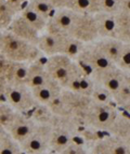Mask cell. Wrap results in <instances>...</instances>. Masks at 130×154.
Instances as JSON below:
<instances>
[{
	"label": "cell",
	"mask_w": 130,
	"mask_h": 154,
	"mask_svg": "<svg viewBox=\"0 0 130 154\" xmlns=\"http://www.w3.org/2000/svg\"><path fill=\"white\" fill-rule=\"evenodd\" d=\"M0 52L15 62H35L42 53L36 45L23 40L10 30H0Z\"/></svg>",
	"instance_id": "1"
},
{
	"label": "cell",
	"mask_w": 130,
	"mask_h": 154,
	"mask_svg": "<svg viewBox=\"0 0 130 154\" xmlns=\"http://www.w3.org/2000/svg\"><path fill=\"white\" fill-rule=\"evenodd\" d=\"M120 110L115 103H100L92 101L90 109L83 119V126L98 132H106L111 128Z\"/></svg>",
	"instance_id": "2"
},
{
	"label": "cell",
	"mask_w": 130,
	"mask_h": 154,
	"mask_svg": "<svg viewBox=\"0 0 130 154\" xmlns=\"http://www.w3.org/2000/svg\"><path fill=\"white\" fill-rule=\"evenodd\" d=\"M76 61L90 75L105 71L115 65L112 61L106 58V55L100 50L95 42L85 45L83 51L78 55Z\"/></svg>",
	"instance_id": "3"
},
{
	"label": "cell",
	"mask_w": 130,
	"mask_h": 154,
	"mask_svg": "<svg viewBox=\"0 0 130 154\" xmlns=\"http://www.w3.org/2000/svg\"><path fill=\"white\" fill-rule=\"evenodd\" d=\"M5 101L17 112H29L38 104L33 94V89L26 85H9L5 92Z\"/></svg>",
	"instance_id": "4"
},
{
	"label": "cell",
	"mask_w": 130,
	"mask_h": 154,
	"mask_svg": "<svg viewBox=\"0 0 130 154\" xmlns=\"http://www.w3.org/2000/svg\"><path fill=\"white\" fill-rule=\"evenodd\" d=\"M44 65L49 76L65 88L69 78L77 67V61L72 60L64 54H56L47 58Z\"/></svg>",
	"instance_id": "5"
},
{
	"label": "cell",
	"mask_w": 130,
	"mask_h": 154,
	"mask_svg": "<svg viewBox=\"0 0 130 154\" xmlns=\"http://www.w3.org/2000/svg\"><path fill=\"white\" fill-rule=\"evenodd\" d=\"M68 35L83 44H92L97 42L99 39V33L94 15L78 13Z\"/></svg>",
	"instance_id": "6"
},
{
	"label": "cell",
	"mask_w": 130,
	"mask_h": 154,
	"mask_svg": "<svg viewBox=\"0 0 130 154\" xmlns=\"http://www.w3.org/2000/svg\"><path fill=\"white\" fill-rule=\"evenodd\" d=\"M51 134H52V126L37 124L32 135L24 142L21 143L23 153H44L50 151Z\"/></svg>",
	"instance_id": "7"
},
{
	"label": "cell",
	"mask_w": 130,
	"mask_h": 154,
	"mask_svg": "<svg viewBox=\"0 0 130 154\" xmlns=\"http://www.w3.org/2000/svg\"><path fill=\"white\" fill-rule=\"evenodd\" d=\"M61 98L68 112L71 113V115L83 125V119H85L92 103L91 97L83 96L68 89H63Z\"/></svg>",
	"instance_id": "8"
},
{
	"label": "cell",
	"mask_w": 130,
	"mask_h": 154,
	"mask_svg": "<svg viewBox=\"0 0 130 154\" xmlns=\"http://www.w3.org/2000/svg\"><path fill=\"white\" fill-rule=\"evenodd\" d=\"M89 148L91 154H130L126 140L108 134L92 142Z\"/></svg>",
	"instance_id": "9"
},
{
	"label": "cell",
	"mask_w": 130,
	"mask_h": 154,
	"mask_svg": "<svg viewBox=\"0 0 130 154\" xmlns=\"http://www.w3.org/2000/svg\"><path fill=\"white\" fill-rule=\"evenodd\" d=\"M126 74H127L126 72L117 67L116 65H114L105 71L92 74L91 77L94 80V83L99 86H102L103 88L110 91L114 98V94L120 88Z\"/></svg>",
	"instance_id": "10"
},
{
	"label": "cell",
	"mask_w": 130,
	"mask_h": 154,
	"mask_svg": "<svg viewBox=\"0 0 130 154\" xmlns=\"http://www.w3.org/2000/svg\"><path fill=\"white\" fill-rule=\"evenodd\" d=\"M77 15V12L73 11L71 9L56 10L53 15L48 21V25L44 32L68 35L69 30L72 28Z\"/></svg>",
	"instance_id": "11"
},
{
	"label": "cell",
	"mask_w": 130,
	"mask_h": 154,
	"mask_svg": "<svg viewBox=\"0 0 130 154\" xmlns=\"http://www.w3.org/2000/svg\"><path fill=\"white\" fill-rule=\"evenodd\" d=\"M95 85L97 84L92 79L91 75L86 69H83L80 64L77 62V67L75 69L74 74L69 78L68 83L63 89H68V90L75 91L83 96L91 97Z\"/></svg>",
	"instance_id": "12"
},
{
	"label": "cell",
	"mask_w": 130,
	"mask_h": 154,
	"mask_svg": "<svg viewBox=\"0 0 130 154\" xmlns=\"http://www.w3.org/2000/svg\"><path fill=\"white\" fill-rule=\"evenodd\" d=\"M66 34H54L44 32L40 35L37 47L40 52L47 58L56 54H63L65 42H66Z\"/></svg>",
	"instance_id": "13"
},
{
	"label": "cell",
	"mask_w": 130,
	"mask_h": 154,
	"mask_svg": "<svg viewBox=\"0 0 130 154\" xmlns=\"http://www.w3.org/2000/svg\"><path fill=\"white\" fill-rule=\"evenodd\" d=\"M36 126L37 124L32 119L31 116H26L25 113L19 112L7 131L21 144L32 135V132L35 130Z\"/></svg>",
	"instance_id": "14"
},
{
	"label": "cell",
	"mask_w": 130,
	"mask_h": 154,
	"mask_svg": "<svg viewBox=\"0 0 130 154\" xmlns=\"http://www.w3.org/2000/svg\"><path fill=\"white\" fill-rule=\"evenodd\" d=\"M8 30H10L12 34L20 37L23 40H26L31 44L36 45V46L39 42L40 35L42 34L39 33L38 30L35 27H33L31 24H28L20 14H17V17L13 20V22L10 25Z\"/></svg>",
	"instance_id": "15"
},
{
	"label": "cell",
	"mask_w": 130,
	"mask_h": 154,
	"mask_svg": "<svg viewBox=\"0 0 130 154\" xmlns=\"http://www.w3.org/2000/svg\"><path fill=\"white\" fill-rule=\"evenodd\" d=\"M62 90H63V87L56 80L50 77L44 84L33 89V94L38 103L48 105L51 101L61 96Z\"/></svg>",
	"instance_id": "16"
},
{
	"label": "cell",
	"mask_w": 130,
	"mask_h": 154,
	"mask_svg": "<svg viewBox=\"0 0 130 154\" xmlns=\"http://www.w3.org/2000/svg\"><path fill=\"white\" fill-rule=\"evenodd\" d=\"M94 19L97 22L98 33L100 38H115L116 36V14L99 12L94 14Z\"/></svg>",
	"instance_id": "17"
},
{
	"label": "cell",
	"mask_w": 130,
	"mask_h": 154,
	"mask_svg": "<svg viewBox=\"0 0 130 154\" xmlns=\"http://www.w3.org/2000/svg\"><path fill=\"white\" fill-rule=\"evenodd\" d=\"M49 78V73L46 69L44 63H41L39 60H37L29 64L25 85L28 86L31 89H35L46 83Z\"/></svg>",
	"instance_id": "18"
},
{
	"label": "cell",
	"mask_w": 130,
	"mask_h": 154,
	"mask_svg": "<svg viewBox=\"0 0 130 154\" xmlns=\"http://www.w3.org/2000/svg\"><path fill=\"white\" fill-rule=\"evenodd\" d=\"M95 44L100 48V50L106 55V58L112 61L115 65L126 46V44L117 38H100L95 42Z\"/></svg>",
	"instance_id": "19"
},
{
	"label": "cell",
	"mask_w": 130,
	"mask_h": 154,
	"mask_svg": "<svg viewBox=\"0 0 130 154\" xmlns=\"http://www.w3.org/2000/svg\"><path fill=\"white\" fill-rule=\"evenodd\" d=\"M29 64L31 63L28 62L11 61L9 69L5 74V78L7 79L9 85H25Z\"/></svg>",
	"instance_id": "20"
},
{
	"label": "cell",
	"mask_w": 130,
	"mask_h": 154,
	"mask_svg": "<svg viewBox=\"0 0 130 154\" xmlns=\"http://www.w3.org/2000/svg\"><path fill=\"white\" fill-rule=\"evenodd\" d=\"M108 135L116 136L118 138H122L126 140L128 137H130V115L127 113L120 111L116 119L112 124L111 128L107 131Z\"/></svg>",
	"instance_id": "21"
},
{
	"label": "cell",
	"mask_w": 130,
	"mask_h": 154,
	"mask_svg": "<svg viewBox=\"0 0 130 154\" xmlns=\"http://www.w3.org/2000/svg\"><path fill=\"white\" fill-rule=\"evenodd\" d=\"M67 9L81 14H94L101 12V0H71Z\"/></svg>",
	"instance_id": "22"
},
{
	"label": "cell",
	"mask_w": 130,
	"mask_h": 154,
	"mask_svg": "<svg viewBox=\"0 0 130 154\" xmlns=\"http://www.w3.org/2000/svg\"><path fill=\"white\" fill-rule=\"evenodd\" d=\"M116 36L115 38L119 39L124 44L130 45V13L118 12L116 14Z\"/></svg>",
	"instance_id": "23"
},
{
	"label": "cell",
	"mask_w": 130,
	"mask_h": 154,
	"mask_svg": "<svg viewBox=\"0 0 130 154\" xmlns=\"http://www.w3.org/2000/svg\"><path fill=\"white\" fill-rule=\"evenodd\" d=\"M19 14L28 24H31L33 27L36 28L39 33H44V30H46V27H47L48 25V20L42 17L36 11H34L33 9L31 7H28L27 5L22 9V11L20 12Z\"/></svg>",
	"instance_id": "24"
},
{
	"label": "cell",
	"mask_w": 130,
	"mask_h": 154,
	"mask_svg": "<svg viewBox=\"0 0 130 154\" xmlns=\"http://www.w3.org/2000/svg\"><path fill=\"white\" fill-rule=\"evenodd\" d=\"M31 117L36 124L38 125H49L52 126L53 121L56 119V115L50 110L49 105L47 104H38L31 111Z\"/></svg>",
	"instance_id": "25"
},
{
	"label": "cell",
	"mask_w": 130,
	"mask_h": 154,
	"mask_svg": "<svg viewBox=\"0 0 130 154\" xmlns=\"http://www.w3.org/2000/svg\"><path fill=\"white\" fill-rule=\"evenodd\" d=\"M114 103L120 111L130 103V73L126 74L120 88L114 94Z\"/></svg>",
	"instance_id": "26"
},
{
	"label": "cell",
	"mask_w": 130,
	"mask_h": 154,
	"mask_svg": "<svg viewBox=\"0 0 130 154\" xmlns=\"http://www.w3.org/2000/svg\"><path fill=\"white\" fill-rule=\"evenodd\" d=\"M0 154H24L21 144L7 130L0 135Z\"/></svg>",
	"instance_id": "27"
},
{
	"label": "cell",
	"mask_w": 130,
	"mask_h": 154,
	"mask_svg": "<svg viewBox=\"0 0 130 154\" xmlns=\"http://www.w3.org/2000/svg\"><path fill=\"white\" fill-rule=\"evenodd\" d=\"M17 12L3 0H0V30L9 29L13 20L17 17Z\"/></svg>",
	"instance_id": "28"
},
{
	"label": "cell",
	"mask_w": 130,
	"mask_h": 154,
	"mask_svg": "<svg viewBox=\"0 0 130 154\" xmlns=\"http://www.w3.org/2000/svg\"><path fill=\"white\" fill-rule=\"evenodd\" d=\"M17 113L19 112L14 110L7 101L0 100V126L3 129L8 130L10 125L13 123L14 119L17 117Z\"/></svg>",
	"instance_id": "29"
},
{
	"label": "cell",
	"mask_w": 130,
	"mask_h": 154,
	"mask_svg": "<svg viewBox=\"0 0 130 154\" xmlns=\"http://www.w3.org/2000/svg\"><path fill=\"white\" fill-rule=\"evenodd\" d=\"M26 5L28 7H31L34 11H36L37 13L40 14L42 17H44L48 21L56 11L48 0H28Z\"/></svg>",
	"instance_id": "30"
},
{
	"label": "cell",
	"mask_w": 130,
	"mask_h": 154,
	"mask_svg": "<svg viewBox=\"0 0 130 154\" xmlns=\"http://www.w3.org/2000/svg\"><path fill=\"white\" fill-rule=\"evenodd\" d=\"M91 99L94 102H100V103H114L113 94L102 86L95 85L93 89V92L91 94Z\"/></svg>",
	"instance_id": "31"
},
{
	"label": "cell",
	"mask_w": 130,
	"mask_h": 154,
	"mask_svg": "<svg viewBox=\"0 0 130 154\" xmlns=\"http://www.w3.org/2000/svg\"><path fill=\"white\" fill-rule=\"evenodd\" d=\"M48 105H49L50 110L52 111V113L54 114V115L62 116V117H68V116H72L71 115V113L68 112V110H67V107L65 106V104H64L61 96L58 97V98L54 99L53 101H51Z\"/></svg>",
	"instance_id": "32"
},
{
	"label": "cell",
	"mask_w": 130,
	"mask_h": 154,
	"mask_svg": "<svg viewBox=\"0 0 130 154\" xmlns=\"http://www.w3.org/2000/svg\"><path fill=\"white\" fill-rule=\"evenodd\" d=\"M116 66L126 73H130V45L126 44L119 60L117 61Z\"/></svg>",
	"instance_id": "33"
},
{
	"label": "cell",
	"mask_w": 130,
	"mask_h": 154,
	"mask_svg": "<svg viewBox=\"0 0 130 154\" xmlns=\"http://www.w3.org/2000/svg\"><path fill=\"white\" fill-rule=\"evenodd\" d=\"M59 154H91V151H90L89 146L74 141L72 144H69L65 150H63Z\"/></svg>",
	"instance_id": "34"
},
{
	"label": "cell",
	"mask_w": 130,
	"mask_h": 154,
	"mask_svg": "<svg viewBox=\"0 0 130 154\" xmlns=\"http://www.w3.org/2000/svg\"><path fill=\"white\" fill-rule=\"evenodd\" d=\"M120 11V0H101V12L117 14Z\"/></svg>",
	"instance_id": "35"
},
{
	"label": "cell",
	"mask_w": 130,
	"mask_h": 154,
	"mask_svg": "<svg viewBox=\"0 0 130 154\" xmlns=\"http://www.w3.org/2000/svg\"><path fill=\"white\" fill-rule=\"evenodd\" d=\"M3 1L8 3L9 6L11 7L12 9H14L17 13H20V12L22 11V9L24 8L23 5L25 2H27L28 0H3Z\"/></svg>",
	"instance_id": "36"
},
{
	"label": "cell",
	"mask_w": 130,
	"mask_h": 154,
	"mask_svg": "<svg viewBox=\"0 0 130 154\" xmlns=\"http://www.w3.org/2000/svg\"><path fill=\"white\" fill-rule=\"evenodd\" d=\"M48 1L54 8V10L67 9L69 6V2H71V0H48Z\"/></svg>",
	"instance_id": "37"
},
{
	"label": "cell",
	"mask_w": 130,
	"mask_h": 154,
	"mask_svg": "<svg viewBox=\"0 0 130 154\" xmlns=\"http://www.w3.org/2000/svg\"><path fill=\"white\" fill-rule=\"evenodd\" d=\"M11 63V60L7 59L2 53L0 52V74L5 77V74L7 73V69H9V65Z\"/></svg>",
	"instance_id": "38"
},
{
	"label": "cell",
	"mask_w": 130,
	"mask_h": 154,
	"mask_svg": "<svg viewBox=\"0 0 130 154\" xmlns=\"http://www.w3.org/2000/svg\"><path fill=\"white\" fill-rule=\"evenodd\" d=\"M8 87V82L2 75L0 74V100L5 99V92H6V89Z\"/></svg>",
	"instance_id": "39"
},
{
	"label": "cell",
	"mask_w": 130,
	"mask_h": 154,
	"mask_svg": "<svg viewBox=\"0 0 130 154\" xmlns=\"http://www.w3.org/2000/svg\"><path fill=\"white\" fill-rule=\"evenodd\" d=\"M122 111V112H125V113H127V114H129V115H130V103L127 105V106H125Z\"/></svg>",
	"instance_id": "40"
},
{
	"label": "cell",
	"mask_w": 130,
	"mask_h": 154,
	"mask_svg": "<svg viewBox=\"0 0 130 154\" xmlns=\"http://www.w3.org/2000/svg\"><path fill=\"white\" fill-rule=\"evenodd\" d=\"M126 142H127L128 146H129V148H130V137H128L127 139H126Z\"/></svg>",
	"instance_id": "41"
},
{
	"label": "cell",
	"mask_w": 130,
	"mask_h": 154,
	"mask_svg": "<svg viewBox=\"0 0 130 154\" xmlns=\"http://www.w3.org/2000/svg\"><path fill=\"white\" fill-rule=\"evenodd\" d=\"M5 131H6V129H3L2 127L0 126V135H1V134H2V132H5Z\"/></svg>",
	"instance_id": "42"
},
{
	"label": "cell",
	"mask_w": 130,
	"mask_h": 154,
	"mask_svg": "<svg viewBox=\"0 0 130 154\" xmlns=\"http://www.w3.org/2000/svg\"><path fill=\"white\" fill-rule=\"evenodd\" d=\"M29 154H49V151H48V152H44V153H29Z\"/></svg>",
	"instance_id": "43"
},
{
	"label": "cell",
	"mask_w": 130,
	"mask_h": 154,
	"mask_svg": "<svg viewBox=\"0 0 130 154\" xmlns=\"http://www.w3.org/2000/svg\"><path fill=\"white\" fill-rule=\"evenodd\" d=\"M49 154H59V153H56V152H53V151H51V150H50V151H49Z\"/></svg>",
	"instance_id": "44"
}]
</instances>
